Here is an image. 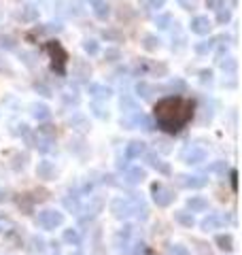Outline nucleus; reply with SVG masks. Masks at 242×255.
Wrapping results in <instances>:
<instances>
[{
	"instance_id": "1",
	"label": "nucleus",
	"mask_w": 242,
	"mask_h": 255,
	"mask_svg": "<svg viewBox=\"0 0 242 255\" xmlns=\"http://www.w3.org/2000/svg\"><path fill=\"white\" fill-rule=\"evenodd\" d=\"M195 113V102L185 96H166L153 107V117L157 128L168 134H177L191 122Z\"/></svg>"
},
{
	"instance_id": "2",
	"label": "nucleus",
	"mask_w": 242,
	"mask_h": 255,
	"mask_svg": "<svg viewBox=\"0 0 242 255\" xmlns=\"http://www.w3.org/2000/svg\"><path fill=\"white\" fill-rule=\"evenodd\" d=\"M45 51L49 54L51 58V70L60 77H66V64H68V51L62 47V43L58 41H47L45 43Z\"/></svg>"
},
{
	"instance_id": "3",
	"label": "nucleus",
	"mask_w": 242,
	"mask_h": 255,
	"mask_svg": "<svg viewBox=\"0 0 242 255\" xmlns=\"http://www.w3.org/2000/svg\"><path fill=\"white\" fill-rule=\"evenodd\" d=\"M36 223L43 230H56L64 223V215L60 211H54V208H47V211H41L39 217H36Z\"/></svg>"
},
{
	"instance_id": "4",
	"label": "nucleus",
	"mask_w": 242,
	"mask_h": 255,
	"mask_svg": "<svg viewBox=\"0 0 242 255\" xmlns=\"http://www.w3.org/2000/svg\"><path fill=\"white\" fill-rule=\"evenodd\" d=\"M151 193H153V202L157 206H162V208H166V206H170L172 202H175V191L170 190V187H166L164 183H153L151 185Z\"/></svg>"
},
{
	"instance_id": "5",
	"label": "nucleus",
	"mask_w": 242,
	"mask_h": 255,
	"mask_svg": "<svg viewBox=\"0 0 242 255\" xmlns=\"http://www.w3.org/2000/svg\"><path fill=\"white\" fill-rule=\"evenodd\" d=\"M111 213L113 217H117V219H127L130 215H134V208H132V202L127 198H115L111 200Z\"/></svg>"
},
{
	"instance_id": "6",
	"label": "nucleus",
	"mask_w": 242,
	"mask_h": 255,
	"mask_svg": "<svg viewBox=\"0 0 242 255\" xmlns=\"http://www.w3.org/2000/svg\"><path fill=\"white\" fill-rule=\"evenodd\" d=\"M206 157H208L206 149H202L198 145H189L185 151H183V162L189 164V166H198V164L206 162Z\"/></svg>"
},
{
	"instance_id": "7",
	"label": "nucleus",
	"mask_w": 242,
	"mask_h": 255,
	"mask_svg": "<svg viewBox=\"0 0 242 255\" xmlns=\"http://www.w3.org/2000/svg\"><path fill=\"white\" fill-rule=\"evenodd\" d=\"M189 30H191L193 34H198V36H208L210 30H213V21L208 19V15H198V17L191 19Z\"/></svg>"
},
{
	"instance_id": "8",
	"label": "nucleus",
	"mask_w": 242,
	"mask_h": 255,
	"mask_svg": "<svg viewBox=\"0 0 242 255\" xmlns=\"http://www.w3.org/2000/svg\"><path fill=\"white\" fill-rule=\"evenodd\" d=\"M87 94L94 98V102H107L113 96V89L104 83H87Z\"/></svg>"
},
{
	"instance_id": "9",
	"label": "nucleus",
	"mask_w": 242,
	"mask_h": 255,
	"mask_svg": "<svg viewBox=\"0 0 242 255\" xmlns=\"http://www.w3.org/2000/svg\"><path fill=\"white\" fill-rule=\"evenodd\" d=\"M177 183L185 190H202L208 183V179L198 177V175H177Z\"/></svg>"
},
{
	"instance_id": "10",
	"label": "nucleus",
	"mask_w": 242,
	"mask_h": 255,
	"mask_svg": "<svg viewBox=\"0 0 242 255\" xmlns=\"http://www.w3.org/2000/svg\"><path fill=\"white\" fill-rule=\"evenodd\" d=\"M136 96L142 100H151L157 92H164V85H153V83H149V81H138L136 83Z\"/></svg>"
},
{
	"instance_id": "11",
	"label": "nucleus",
	"mask_w": 242,
	"mask_h": 255,
	"mask_svg": "<svg viewBox=\"0 0 242 255\" xmlns=\"http://www.w3.org/2000/svg\"><path fill=\"white\" fill-rule=\"evenodd\" d=\"M58 175V170H56V164L54 162H49V160H43L36 164V177L43 179V181H54Z\"/></svg>"
},
{
	"instance_id": "12",
	"label": "nucleus",
	"mask_w": 242,
	"mask_h": 255,
	"mask_svg": "<svg viewBox=\"0 0 242 255\" xmlns=\"http://www.w3.org/2000/svg\"><path fill=\"white\" fill-rule=\"evenodd\" d=\"M230 221V217H225V215H215V213H210L208 217H204L202 219V230H206V232H213V230H219L221 226H225V223Z\"/></svg>"
},
{
	"instance_id": "13",
	"label": "nucleus",
	"mask_w": 242,
	"mask_h": 255,
	"mask_svg": "<svg viewBox=\"0 0 242 255\" xmlns=\"http://www.w3.org/2000/svg\"><path fill=\"white\" fill-rule=\"evenodd\" d=\"M142 157H145V162L149 164V166L151 168H155L157 172H160V175H170V166H168V164H166V162H162V157L160 155H157V153H153V151H147L145 155H142Z\"/></svg>"
},
{
	"instance_id": "14",
	"label": "nucleus",
	"mask_w": 242,
	"mask_h": 255,
	"mask_svg": "<svg viewBox=\"0 0 242 255\" xmlns=\"http://www.w3.org/2000/svg\"><path fill=\"white\" fill-rule=\"evenodd\" d=\"M102 206H104L102 198H92V200H89V204H87L85 208H83V213H85V215L81 217V223H87V221H92L94 217H96L98 213L102 211Z\"/></svg>"
},
{
	"instance_id": "15",
	"label": "nucleus",
	"mask_w": 242,
	"mask_h": 255,
	"mask_svg": "<svg viewBox=\"0 0 242 255\" xmlns=\"http://www.w3.org/2000/svg\"><path fill=\"white\" fill-rule=\"evenodd\" d=\"M138 70L140 74H164L168 72V68H166L164 64H155V62H151V60H138Z\"/></svg>"
},
{
	"instance_id": "16",
	"label": "nucleus",
	"mask_w": 242,
	"mask_h": 255,
	"mask_svg": "<svg viewBox=\"0 0 242 255\" xmlns=\"http://www.w3.org/2000/svg\"><path fill=\"white\" fill-rule=\"evenodd\" d=\"M147 179V170L145 168H140V166H132V168H127L125 170V177H123V181L127 185H140L142 181Z\"/></svg>"
},
{
	"instance_id": "17",
	"label": "nucleus",
	"mask_w": 242,
	"mask_h": 255,
	"mask_svg": "<svg viewBox=\"0 0 242 255\" xmlns=\"http://www.w3.org/2000/svg\"><path fill=\"white\" fill-rule=\"evenodd\" d=\"M68 126H70V130L77 132V134L89 132V119L85 115H81V113H74L70 119H68Z\"/></svg>"
},
{
	"instance_id": "18",
	"label": "nucleus",
	"mask_w": 242,
	"mask_h": 255,
	"mask_svg": "<svg viewBox=\"0 0 242 255\" xmlns=\"http://www.w3.org/2000/svg\"><path fill=\"white\" fill-rule=\"evenodd\" d=\"M147 153V145L142 140H130L125 147V157L127 160H138V157H142Z\"/></svg>"
},
{
	"instance_id": "19",
	"label": "nucleus",
	"mask_w": 242,
	"mask_h": 255,
	"mask_svg": "<svg viewBox=\"0 0 242 255\" xmlns=\"http://www.w3.org/2000/svg\"><path fill=\"white\" fill-rule=\"evenodd\" d=\"M89 74H92L89 64H85L83 60H74V81L77 83H89Z\"/></svg>"
},
{
	"instance_id": "20",
	"label": "nucleus",
	"mask_w": 242,
	"mask_h": 255,
	"mask_svg": "<svg viewBox=\"0 0 242 255\" xmlns=\"http://www.w3.org/2000/svg\"><path fill=\"white\" fill-rule=\"evenodd\" d=\"M30 115H32L36 122H47L51 117V109L45 102H32L30 104Z\"/></svg>"
},
{
	"instance_id": "21",
	"label": "nucleus",
	"mask_w": 242,
	"mask_h": 255,
	"mask_svg": "<svg viewBox=\"0 0 242 255\" xmlns=\"http://www.w3.org/2000/svg\"><path fill=\"white\" fill-rule=\"evenodd\" d=\"M164 92L166 94H172V96H181L187 92V83L183 79H170L168 83L164 85Z\"/></svg>"
},
{
	"instance_id": "22",
	"label": "nucleus",
	"mask_w": 242,
	"mask_h": 255,
	"mask_svg": "<svg viewBox=\"0 0 242 255\" xmlns=\"http://www.w3.org/2000/svg\"><path fill=\"white\" fill-rule=\"evenodd\" d=\"M215 47H217V36L195 43V45H193V51H195L198 56H208V54H213V51H215Z\"/></svg>"
},
{
	"instance_id": "23",
	"label": "nucleus",
	"mask_w": 242,
	"mask_h": 255,
	"mask_svg": "<svg viewBox=\"0 0 242 255\" xmlns=\"http://www.w3.org/2000/svg\"><path fill=\"white\" fill-rule=\"evenodd\" d=\"M92 13L96 15L98 19H107L111 15V4L107 0H94L92 2Z\"/></svg>"
},
{
	"instance_id": "24",
	"label": "nucleus",
	"mask_w": 242,
	"mask_h": 255,
	"mask_svg": "<svg viewBox=\"0 0 242 255\" xmlns=\"http://www.w3.org/2000/svg\"><path fill=\"white\" fill-rule=\"evenodd\" d=\"M119 107H121V113H123V115H132V113H136V111H138V104H136V100L132 98L130 94H123V96H121Z\"/></svg>"
},
{
	"instance_id": "25",
	"label": "nucleus",
	"mask_w": 242,
	"mask_h": 255,
	"mask_svg": "<svg viewBox=\"0 0 242 255\" xmlns=\"http://www.w3.org/2000/svg\"><path fill=\"white\" fill-rule=\"evenodd\" d=\"M187 208L191 213H204L208 208V200L202 198V196H191L187 200Z\"/></svg>"
},
{
	"instance_id": "26",
	"label": "nucleus",
	"mask_w": 242,
	"mask_h": 255,
	"mask_svg": "<svg viewBox=\"0 0 242 255\" xmlns=\"http://www.w3.org/2000/svg\"><path fill=\"white\" fill-rule=\"evenodd\" d=\"M17 17L24 21V24H32V21L39 19V9H36L34 4H26L24 9H21V13L17 15Z\"/></svg>"
},
{
	"instance_id": "27",
	"label": "nucleus",
	"mask_w": 242,
	"mask_h": 255,
	"mask_svg": "<svg viewBox=\"0 0 242 255\" xmlns=\"http://www.w3.org/2000/svg\"><path fill=\"white\" fill-rule=\"evenodd\" d=\"M160 47H162L160 36H155V34H145L142 36V49L145 51H151V54H153V51H157Z\"/></svg>"
},
{
	"instance_id": "28",
	"label": "nucleus",
	"mask_w": 242,
	"mask_h": 255,
	"mask_svg": "<svg viewBox=\"0 0 242 255\" xmlns=\"http://www.w3.org/2000/svg\"><path fill=\"white\" fill-rule=\"evenodd\" d=\"M219 66H221L223 72H228L230 77H234V74H236V70H238V60L232 58V56H228V58H223L221 62H219Z\"/></svg>"
},
{
	"instance_id": "29",
	"label": "nucleus",
	"mask_w": 242,
	"mask_h": 255,
	"mask_svg": "<svg viewBox=\"0 0 242 255\" xmlns=\"http://www.w3.org/2000/svg\"><path fill=\"white\" fill-rule=\"evenodd\" d=\"M215 245L219 247V249H223V251H232L234 249V238H232V234H217L215 236Z\"/></svg>"
},
{
	"instance_id": "30",
	"label": "nucleus",
	"mask_w": 242,
	"mask_h": 255,
	"mask_svg": "<svg viewBox=\"0 0 242 255\" xmlns=\"http://www.w3.org/2000/svg\"><path fill=\"white\" fill-rule=\"evenodd\" d=\"M64 30V26L60 24V21H49V24H45L43 28H34L32 30V34H47V32H62Z\"/></svg>"
},
{
	"instance_id": "31",
	"label": "nucleus",
	"mask_w": 242,
	"mask_h": 255,
	"mask_svg": "<svg viewBox=\"0 0 242 255\" xmlns=\"http://www.w3.org/2000/svg\"><path fill=\"white\" fill-rule=\"evenodd\" d=\"M62 241L66 245H70V247H77L81 243V236H79V232L77 230H72V228H68L62 232Z\"/></svg>"
},
{
	"instance_id": "32",
	"label": "nucleus",
	"mask_w": 242,
	"mask_h": 255,
	"mask_svg": "<svg viewBox=\"0 0 242 255\" xmlns=\"http://www.w3.org/2000/svg\"><path fill=\"white\" fill-rule=\"evenodd\" d=\"M230 21H232V9H230V6H219V9H217V24L219 26H228L230 24Z\"/></svg>"
},
{
	"instance_id": "33",
	"label": "nucleus",
	"mask_w": 242,
	"mask_h": 255,
	"mask_svg": "<svg viewBox=\"0 0 242 255\" xmlns=\"http://www.w3.org/2000/svg\"><path fill=\"white\" fill-rule=\"evenodd\" d=\"M89 113H92L96 119H102V122L104 119H109V111L102 107V102H92L89 104Z\"/></svg>"
},
{
	"instance_id": "34",
	"label": "nucleus",
	"mask_w": 242,
	"mask_h": 255,
	"mask_svg": "<svg viewBox=\"0 0 242 255\" xmlns=\"http://www.w3.org/2000/svg\"><path fill=\"white\" fill-rule=\"evenodd\" d=\"M175 219L181 223V226H185V228H191L195 219H193V215L191 213H187V211H177L175 213Z\"/></svg>"
},
{
	"instance_id": "35",
	"label": "nucleus",
	"mask_w": 242,
	"mask_h": 255,
	"mask_svg": "<svg viewBox=\"0 0 242 255\" xmlns=\"http://www.w3.org/2000/svg\"><path fill=\"white\" fill-rule=\"evenodd\" d=\"M155 26L160 30H168L172 26V15L170 13H160L155 15Z\"/></svg>"
},
{
	"instance_id": "36",
	"label": "nucleus",
	"mask_w": 242,
	"mask_h": 255,
	"mask_svg": "<svg viewBox=\"0 0 242 255\" xmlns=\"http://www.w3.org/2000/svg\"><path fill=\"white\" fill-rule=\"evenodd\" d=\"M36 134L43 138H56V126L51 124H41L39 128H36Z\"/></svg>"
},
{
	"instance_id": "37",
	"label": "nucleus",
	"mask_w": 242,
	"mask_h": 255,
	"mask_svg": "<svg viewBox=\"0 0 242 255\" xmlns=\"http://www.w3.org/2000/svg\"><path fill=\"white\" fill-rule=\"evenodd\" d=\"M83 51H85L87 56H98V51H100V43L94 41V39H87V41H83Z\"/></svg>"
},
{
	"instance_id": "38",
	"label": "nucleus",
	"mask_w": 242,
	"mask_h": 255,
	"mask_svg": "<svg viewBox=\"0 0 242 255\" xmlns=\"http://www.w3.org/2000/svg\"><path fill=\"white\" fill-rule=\"evenodd\" d=\"M166 4V0H140V6L145 11H160Z\"/></svg>"
},
{
	"instance_id": "39",
	"label": "nucleus",
	"mask_w": 242,
	"mask_h": 255,
	"mask_svg": "<svg viewBox=\"0 0 242 255\" xmlns=\"http://www.w3.org/2000/svg\"><path fill=\"white\" fill-rule=\"evenodd\" d=\"M64 206L68 208V211H72V213H79L81 211V204H79V196H66L64 198Z\"/></svg>"
},
{
	"instance_id": "40",
	"label": "nucleus",
	"mask_w": 242,
	"mask_h": 255,
	"mask_svg": "<svg viewBox=\"0 0 242 255\" xmlns=\"http://www.w3.org/2000/svg\"><path fill=\"white\" fill-rule=\"evenodd\" d=\"M102 39H107V41H123V32H119V30L115 28H109V30H102Z\"/></svg>"
},
{
	"instance_id": "41",
	"label": "nucleus",
	"mask_w": 242,
	"mask_h": 255,
	"mask_svg": "<svg viewBox=\"0 0 242 255\" xmlns=\"http://www.w3.org/2000/svg\"><path fill=\"white\" fill-rule=\"evenodd\" d=\"M121 60V51L115 49V47H109L107 51H104V62H111V64H115Z\"/></svg>"
},
{
	"instance_id": "42",
	"label": "nucleus",
	"mask_w": 242,
	"mask_h": 255,
	"mask_svg": "<svg viewBox=\"0 0 242 255\" xmlns=\"http://www.w3.org/2000/svg\"><path fill=\"white\" fill-rule=\"evenodd\" d=\"M0 47L2 49H6V51H13V49H17V41L13 39V36H9V34H2L0 36Z\"/></svg>"
},
{
	"instance_id": "43",
	"label": "nucleus",
	"mask_w": 242,
	"mask_h": 255,
	"mask_svg": "<svg viewBox=\"0 0 242 255\" xmlns=\"http://www.w3.org/2000/svg\"><path fill=\"white\" fill-rule=\"evenodd\" d=\"M34 92H39L41 96H45V98H51V96H54V89H51L47 83H43V81H36L34 83Z\"/></svg>"
},
{
	"instance_id": "44",
	"label": "nucleus",
	"mask_w": 242,
	"mask_h": 255,
	"mask_svg": "<svg viewBox=\"0 0 242 255\" xmlns=\"http://www.w3.org/2000/svg\"><path fill=\"white\" fill-rule=\"evenodd\" d=\"M228 170V164H225V160H217L208 166V172H215V175H223V172Z\"/></svg>"
},
{
	"instance_id": "45",
	"label": "nucleus",
	"mask_w": 242,
	"mask_h": 255,
	"mask_svg": "<svg viewBox=\"0 0 242 255\" xmlns=\"http://www.w3.org/2000/svg\"><path fill=\"white\" fill-rule=\"evenodd\" d=\"M30 245H32V249H30L32 253H43L45 251V241L41 236H32L30 238Z\"/></svg>"
},
{
	"instance_id": "46",
	"label": "nucleus",
	"mask_w": 242,
	"mask_h": 255,
	"mask_svg": "<svg viewBox=\"0 0 242 255\" xmlns=\"http://www.w3.org/2000/svg\"><path fill=\"white\" fill-rule=\"evenodd\" d=\"M198 77H200L202 85H210V83H213V70H210V68H202L198 72Z\"/></svg>"
},
{
	"instance_id": "47",
	"label": "nucleus",
	"mask_w": 242,
	"mask_h": 255,
	"mask_svg": "<svg viewBox=\"0 0 242 255\" xmlns=\"http://www.w3.org/2000/svg\"><path fill=\"white\" fill-rule=\"evenodd\" d=\"M13 160H15V162H13V168H15V170H19V168H24V166H26L28 155H26V153H17V155L13 157Z\"/></svg>"
},
{
	"instance_id": "48",
	"label": "nucleus",
	"mask_w": 242,
	"mask_h": 255,
	"mask_svg": "<svg viewBox=\"0 0 242 255\" xmlns=\"http://www.w3.org/2000/svg\"><path fill=\"white\" fill-rule=\"evenodd\" d=\"M155 149H157V151H162V153H170V151H172L170 142L166 140V138H160V140H157V142H155Z\"/></svg>"
},
{
	"instance_id": "49",
	"label": "nucleus",
	"mask_w": 242,
	"mask_h": 255,
	"mask_svg": "<svg viewBox=\"0 0 242 255\" xmlns=\"http://www.w3.org/2000/svg\"><path fill=\"white\" fill-rule=\"evenodd\" d=\"M170 251L175 253V255H191V251H189L185 245H172V247H170Z\"/></svg>"
},
{
	"instance_id": "50",
	"label": "nucleus",
	"mask_w": 242,
	"mask_h": 255,
	"mask_svg": "<svg viewBox=\"0 0 242 255\" xmlns=\"http://www.w3.org/2000/svg\"><path fill=\"white\" fill-rule=\"evenodd\" d=\"M177 2L183 6L185 11H193V9H195V4H198V0H177Z\"/></svg>"
},
{
	"instance_id": "51",
	"label": "nucleus",
	"mask_w": 242,
	"mask_h": 255,
	"mask_svg": "<svg viewBox=\"0 0 242 255\" xmlns=\"http://www.w3.org/2000/svg\"><path fill=\"white\" fill-rule=\"evenodd\" d=\"M225 0H206V9H219V6H223Z\"/></svg>"
},
{
	"instance_id": "52",
	"label": "nucleus",
	"mask_w": 242,
	"mask_h": 255,
	"mask_svg": "<svg viewBox=\"0 0 242 255\" xmlns=\"http://www.w3.org/2000/svg\"><path fill=\"white\" fill-rule=\"evenodd\" d=\"M21 58H24V62H26L28 66L34 64V54H21Z\"/></svg>"
},
{
	"instance_id": "53",
	"label": "nucleus",
	"mask_w": 242,
	"mask_h": 255,
	"mask_svg": "<svg viewBox=\"0 0 242 255\" xmlns=\"http://www.w3.org/2000/svg\"><path fill=\"white\" fill-rule=\"evenodd\" d=\"M6 226H9V221H6V219H0V232H4Z\"/></svg>"
},
{
	"instance_id": "54",
	"label": "nucleus",
	"mask_w": 242,
	"mask_h": 255,
	"mask_svg": "<svg viewBox=\"0 0 242 255\" xmlns=\"http://www.w3.org/2000/svg\"><path fill=\"white\" fill-rule=\"evenodd\" d=\"M4 200H6V191L0 190V202H4Z\"/></svg>"
},
{
	"instance_id": "55",
	"label": "nucleus",
	"mask_w": 242,
	"mask_h": 255,
	"mask_svg": "<svg viewBox=\"0 0 242 255\" xmlns=\"http://www.w3.org/2000/svg\"><path fill=\"white\" fill-rule=\"evenodd\" d=\"M89 2H94V0H89Z\"/></svg>"
}]
</instances>
